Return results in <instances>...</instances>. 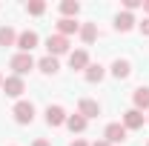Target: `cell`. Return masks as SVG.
Listing matches in <instances>:
<instances>
[{"label":"cell","mask_w":149,"mask_h":146,"mask_svg":"<svg viewBox=\"0 0 149 146\" xmlns=\"http://www.w3.org/2000/svg\"><path fill=\"white\" fill-rule=\"evenodd\" d=\"M12 115H15L17 123H32V120H35V106H32L29 100H17L15 109H12Z\"/></svg>","instance_id":"cell-1"},{"label":"cell","mask_w":149,"mask_h":146,"mask_svg":"<svg viewBox=\"0 0 149 146\" xmlns=\"http://www.w3.org/2000/svg\"><path fill=\"white\" fill-rule=\"evenodd\" d=\"M12 69H15V74L17 77H23L26 72H32L35 69V60H32V55H23V52H17V55L12 57V63H9Z\"/></svg>","instance_id":"cell-2"},{"label":"cell","mask_w":149,"mask_h":146,"mask_svg":"<svg viewBox=\"0 0 149 146\" xmlns=\"http://www.w3.org/2000/svg\"><path fill=\"white\" fill-rule=\"evenodd\" d=\"M46 49H49V55H52V57L66 55V52H69V37H63V35H52L49 40H46Z\"/></svg>","instance_id":"cell-3"},{"label":"cell","mask_w":149,"mask_h":146,"mask_svg":"<svg viewBox=\"0 0 149 146\" xmlns=\"http://www.w3.org/2000/svg\"><path fill=\"white\" fill-rule=\"evenodd\" d=\"M103 138H106V143H123L126 140V126L123 123H109L106 126V132H103Z\"/></svg>","instance_id":"cell-4"},{"label":"cell","mask_w":149,"mask_h":146,"mask_svg":"<svg viewBox=\"0 0 149 146\" xmlns=\"http://www.w3.org/2000/svg\"><path fill=\"white\" fill-rule=\"evenodd\" d=\"M23 89H26V86H23V77H17V74H12V77L3 80V92H6L9 97H20Z\"/></svg>","instance_id":"cell-5"},{"label":"cell","mask_w":149,"mask_h":146,"mask_svg":"<svg viewBox=\"0 0 149 146\" xmlns=\"http://www.w3.org/2000/svg\"><path fill=\"white\" fill-rule=\"evenodd\" d=\"M77 115H83L86 120H89V117H97V115H100V103H97V100H89V97H83V100L77 103Z\"/></svg>","instance_id":"cell-6"},{"label":"cell","mask_w":149,"mask_h":146,"mask_svg":"<svg viewBox=\"0 0 149 146\" xmlns=\"http://www.w3.org/2000/svg\"><path fill=\"white\" fill-rule=\"evenodd\" d=\"M37 46V35L35 32H20L17 35V49L23 55H32V49Z\"/></svg>","instance_id":"cell-7"},{"label":"cell","mask_w":149,"mask_h":146,"mask_svg":"<svg viewBox=\"0 0 149 146\" xmlns=\"http://www.w3.org/2000/svg\"><path fill=\"white\" fill-rule=\"evenodd\" d=\"M66 117H69V115H66L63 106H49V109H46V123H49V126H60V123H66Z\"/></svg>","instance_id":"cell-8"},{"label":"cell","mask_w":149,"mask_h":146,"mask_svg":"<svg viewBox=\"0 0 149 146\" xmlns=\"http://www.w3.org/2000/svg\"><path fill=\"white\" fill-rule=\"evenodd\" d=\"M123 126H126V132H129V129H141L143 126V112L129 109L126 115H123Z\"/></svg>","instance_id":"cell-9"},{"label":"cell","mask_w":149,"mask_h":146,"mask_svg":"<svg viewBox=\"0 0 149 146\" xmlns=\"http://www.w3.org/2000/svg\"><path fill=\"white\" fill-rule=\"evenodd\" d=\"M132 100H135V109H138V112L149 109V86H141V89H135Z\"/></svg>","instance_id":"cell-10"},{"label":"cell","mask_w":149,"mask_h":146,"mask_svg":"<svg viewBox=\"0 0 149 146\" xmlns=\"http://www.w3.org/2000/svg\"><path fill=\"white\" fill-rule=\"evenodd\" d=\"M74 32H80V23H74L72 17H63V20H57V35L69 37V35H74Z\"/></svg>","instance_id":"cell-11"},{"label":"cell","mask_w":149,"mask_h":146,"mask_svg":"<svg viewBox=\"0 0 149 146\" xmlns=\"http://www.w3.org/2000/svg\"><path fill=\"white\" fill-rule=\"evenodd\" d=\"M69 66H72V69H83V72H86V66H89V55H86L83 49L72 52V55H69Z\"/></svg>","instance_id":"cell-12"},{"label":"cell","mask_w":149,"mask_h":146,"mask_svg":"<svg viewBox=\"0 0 149 146\" xmlns=\"http://www.w3.org/2000/svg\"><path fill=\"white\" fill-rule=\"evenodd\" d=\"M103 66H100V63H89V66H86V72H83V77H86V80H89V83H100V80H103Z\"/></svg>","instance_id":"cell-13"},{"label":"cell","mask_w":149,"mask_h":146,"mask_svg":"<svg viewBox=\"0 0 149 146\" xmlns=\"http://www.w3.org/2000/svg\"><path fill=\"white\" fill-rule=\"evenodd\" d=\"M129 72H132V63H129V60H120V57H118V60L112 63V74H115L118 80L129 77Z\"/></svg>","instance_id":"cell-14"},{"label":"cell","mask_w":149,"mask_h":146,"mask_svg":"<svg viewBox=\"0 0 149 146\" xmlns=\"http://www.w3.org/2000/svg\"><path fill=\"white\" fill-rule=\"evenodd\" d=\"M37 66H40V72L43 74H55L60 66H57V57H52V55H46V57H40L37 60Z\"/></svg>","instance_id":"cell-15"},{"label":"cell","mask_w":149,"mask_h":146,"mask_svg":"<svg viewBox=\"0 0 149 146\" xmlns=\"http://www.w3.org/2000/svg\"><path fill=\"white\" fill-rule=\"evenodd\" d=\"M132 26H135V17H132L129 12H120V15L115 17V29H118V32H129Z\"/></svg>","instance_id":"cell-16"},{"label":"cell","mask_w":149,"mask_h":146,"mask_svg":"<svg viewBox=\"0 0 149 146\" xmlns=\"http://www.w3.org/2000/svg\"><path fill=\"white\" fill-rule=\"evenodd\" d=\"M66 126H69V132H83V129H86V117H83V115H69V117H66Z\"/></svg>","instance_id":"cell-17"},{"label":"cell","mask_w":149,"mask_h":146,"mask_svg":"<svg viewBox=\"0 0 149 146\" xmlns=\"http://www.w3.org/2000/svg\"><path fill=\"white\" fill-rule=\"evenodd\" d=\"M0 46H17V35H15V29H9V26L0 29Z\"/></svg>","instance_id":"cell-18"},{"label":"cell","mask_w":149,"mask_h":146,"mask_svg":"<svg viewBox=\"0 0 149 146\" xmlns=\"http://www.w3.org/2000/svg\"><path fill=\"white\" fill-rule=\"evenodd\" d=\"M80 37H83V43H95L97 26H95V23H83V26H80Z\"/></svg>","instance_id":"cell-19"},{"label":"cell","mask_w":149,"mask_h":146,"mask_svg":"<svg viewBox=\"0 0 149 146\" xmlns=\"http://www.w3.org/2000/svg\"><path fill=\"white\" fill-rule=\"evenodd\" d=\"M60 12H63L66 17L74 20V15L80 12V3H77V0H63V3H60Z\"/></svg>","instance_id":"cell-20"},{"label":"cell","mask_w":149,"mask_h":146,"mask_svg":"<svg viewBox=\"0 0 149 146\" xmlns=\"http://www.w3.org/2000/svg\"><path fill=\"white\" fill-rule=\"evenodd\" d=\"M26 12L29 15H43L46 12V3L43 0H32V3H26Z\"/></svg>","instance_id":"cell-21"},{"label":"cell","mask_w":149,"mask_h":146,"mask_svg":"<svg viewBox=\"0 0 149 146\" xmlns=\"http://www.w3.org/2000/svg\"><path fill=\"white\" fill-rule=\"evenodd\" d=\"M141 6H143V0H123V9H126V12H135V9H141Z\"/></svg>","instance_id":"cell-22"},{"label":"cell","mask_w":149,"mask_h":146,"mask_svg":"<svg viewBox=\"0 0 149 146\" xmlns=\"http://www.w3.org/2000/svg\"><path fill=\"white\" fill-rule=\"evenodd\" d=\"M138 26H141V32H143V35H149V17H143Z\"/></svg>","instance_id":"cell-23"},{"label":"cell","mask_w":149,"mask_h":146,"mask_svg":"<svg viewBox=\"0 0 149 146\" xmlns=\"http://www.w3.org/2000/svg\"><path fill=\"white\" fill-rule=\"evenodd\" d=\"M32 146H52V143H49V140H35Z\"/></svg>","instance_id":"cell-24"},{"label":"cell","mask_w":149,"mask_h":146,"mask_svg":"<svg viewBox=\"0 0 149 146\" xmlns=\"http://www.w3.org/2000/svg\"><path fill=\"white\" fill-rule=\"evenodd\" d=\"M72 146H89V143H86V140H80V138H77V140H74Z\"/></svg>","instance_id":"cell-25"},{"label":"cell","mask_w":149,"mask_h":146,"mask_svg":"<svg viewBox=\"0 0 149 146\" xmlns=\"http://www.w3.org/2000/svg\"><path fill=\"white\" fill-rule=\"evenodd\" d=\"M92 146H112V143H106V140H97V143H92Z\"/></svg>","instance_id":"cell-26"},{"label":"cell","mask_w":149,"mask_h":146,"mask_svg":"<svg viewBox=\"0 0 149 146\" xmlns=\"http://www.w3.org/2000/svg\"><path fill=\"white\" fill-rule=\"evenodd\" d=\"M143 9H146V12H149V0H143Z\"/></svg>","instance_id":"cell-27"},{"label":"cell","mask_w":149,"mask_h":146,"mask_svg":"<svg viewBox=\"0 0 149 146\" xmlns=\"http://www.w3.org/2000/svg\"><path fill=\"white\" fill-rule=\"evenodd\" d=\"M0 89H3V74H0Z\"/></svg>","instance_id":"cell-28"},{"label":"cell","mask_w":149,"mask_h":146,"mask_svg":"<svg viewBox=\"0 0 149 146\" xmlns=\"http://www.w3.org/2000/svg\"><path fill=\"white\" fill-rule=\"evenodd\" d=\"M146 146H149V143H146Z\"/></svg>","instance_id":"cell-29"}]
</instances>
